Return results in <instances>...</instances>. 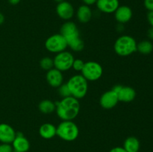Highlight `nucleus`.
Listing matches in <instances>:
<instances>
[{
	"instance_id": "1",
	"label": "nucleus",
	"mask_w": 153,
	"mask_h": 152,
	"mask_svg": "<svg viewBox=\"0 0 153 152\" xmlns=\"http://www.w3.org/2000/svg\"><path fill=\"white\" fill-rule=\"evenodd\" d=\"M56 104V111L58 117L62 121H73L80 111L79 99L73 96L63 98Z\"/></svg>"
},
{
	"instance_id": "2",
	"label": "nucleus",
	"mask_w": 153,
	"mask_h": 152,
	"mask_svg": "<svg viewBox=\"0 0 153 152\" xmlns=\"http://www.w3.org/2000/svg\"><path fill=\"white\" fill-rule=\"evenodd\" d=\"M61 34L64 37L67 46L74 52H81L84 49V42L81 39L76 24L70 21L64 22L61 28Z\"/></svg>"
},
{
	"instance_id": "3",
	"label": "nucleus",
	"mask_w": 153,
	"mask_h": 152,
	"mask_svg": "<svg viewBox=\"0 0 153 152\" xmlns=\"http://www.w3.org/2000/svg\"><path fill=\"white\" fill-rule=\"evenodd\" d=\"M71 96L81 99L86 95L88 90V80L82 75H75L72 76L67 83Z\"/></svg>"
},
{
	"instance_id": "4",
	"label": "nucleus",
	"mask_w": 153,
	"mask_h": 152,
	"mask_svg": "<svg viewBox=\"0 0 153 152\" xmlns=\"http://www.w3.org/2000/svg\"><path fill=\"white\" fill-rule=\"evenodd\" d=\"M137 42L132 37L123 35L117 39L114 49L118 55L126 57L137 52Z\"/></svg>"
},
{
	"instance_id": "5",
	"label": "nucleus",
	"mask_w": 153,
	"mask_h": 152,
	"mask_svg": "<svg viewBox=\"0 0 153 152\" xmlns=\"http://www.w3.org/2000/svg\"><path fill=\"white\" fill-rule=\"evenodd\" d=\"M56 128L57 136L64 141H74L79 137V128L73 121H62Z\"/></svg>"
},
{
	"instance_id": "6",
	"label": "nucleus",
	"mask_w": 153,
	"mask_h": 152,
	"mask_svg": "<svg viewBox=\"0 0 153 152\" xmlns=\"http://www.w3.org/2000/svg\"><path fill=\"white\" fill-rule=\"evenodd\" d=\"M82 75L90 81L97 80L102 77L103 69L102 66L95 61H88L85 63L82 71Z\"/></svg>"
},
{
	"instance_id": "7",
	"label": "nucleus",
	"mask_w": 153,
	"mask_h": 152,
	"mask_svg": "<svg viewBox=\"0 0 153 152\" xmlns=\"http://www.w3.org/2000/svg\"><path fill=\"white\" fill-rule=\"evenodd\" d=\"M45 47L49 52L58 54L65 51L68 46L66 40L61 34H55L50 36L46 40Z\"/></svg>"
},
{
	"instance_id": "8",
	"label": "nucleus",
	"mask_w": 153,
	"mask_h": 152,
	"mask_svg": "<svg viewBox=\"0 0 153 152\" xmlns=\"http://www.w3.org/2000/svg\"><path fill=\"white\" fill-rule=\"evenodd\" d=\"M74 57L70 52L64 51L58 53L53 59L54 67L61 72L68 71L72 68Z\"/></svg>"
},
{
	"instance_id": "9",
	"label": "nucleus",
	"mask_w": 153,
	"mask_h": 152,
	"mask_svg": "<svg viewBox=\"0 0 153 152\" xmlns=\"http://www.w3.org/2000/svg\"><path fill=\"white\" fill-rule=\"evenodd\" d=\"M111 89L117 94L118 100L121 102H131L136 97L135 90L131 86L116 85Z\"/></svg>"
},
{
	"instance_id": "10",
	"label": "nucleus",
	"mask_w": 153,
	"mask_h": 152,
	"mask_svg": "<svg viewBox=\"0 0 153 152\" xmlns=\"http://www.w3.org/2000/svg\"><path fill=\"white\" fill-rule=\"evenodd\" d=\"M56 13L61 19L68 21L74 16V7L72 5L71 3L64 1L57 4Z\"/></svg>"
},
{
	"instance_id": "11",
	"label": "nucleus",
	"mask_w": 153,
	"mask_h": 152,
	"mask_svg": "<svg viewBox=\"0 0 153 152\" xmlns=\"http://www.w3.org/2000/svg\"><path fill=\"white\" fill-rule=\"evenodd\" d=\"M118 101L119 100H118L117 94L112 89L104 92L101 95L100 99V105L102 106V107L107 110L114 108L117 104Z\"/></svg>"
},
{
	"instance_id": "12",
	"label": "nucleus",
	"mask_w": 153,
	"mask_h": 152,
	"mask_svg": "<svg viewBox=\"0 0 153 152\" xmlns=\"http://www.w3.org/2000/svg\"><path fill=\"white\" fill-rule=\"evenodd\" d=\"M132 16V10L127 5H120L114 12L115 19L118 23L120 24H125L129 22Z\"/></svg>"
},
{
	"instance_id": "13",
	"label": "nucleus",
	"mask_w": 153,
	"mask_h": 152,
	"mask_svg": "<svg viewBox=\"0 0 153 152\" xmlns=\"http://www.w3.org/2000/svg\"><path fill=\"white\" fill-rule=\"evenodd\" d=\"M16 131L10 125L5 123L0 124V142L11 144L16 137Z\"/></svg>"
},
{
	"instance_id": "14",
	"label": "nucleus",
	"mask_w": 153,
	"mask_h": 152,
	"mask_svg": "<svg viewBox=\"0 0 153 152\" xmlns=\"http://www.w3.org/2000/svg\"><path fill=\"white\" fill-rule=\"evenodd\" d=\"M97 7L100 11L105 13H114L120 6L119 0H97Z\"/></svg>"
},
{
	"instance_id": "15",
	"label": "nucleus",
	"mask_w": 153,
	"mask_h": 152,
	"mask_svg": "<svg viewBox=\"0 0 153 152\" xmlns=\"http://www.w3.org/2000/svg\"><path fill=\"white\" fill-rule=\"evenodd\" d=\"M11 144L13 151L16 152H27L30 148L29 141L19 132L16 133V137Z\"/></svg>"
},
{
	"instance_id": "16",
	"label": "nucleus",
	"mask_w": 153,
	"mask_h": 152,
	"mask_svg": "<svg viewBox=\"0 0 153 152\" xmlns=\"http://www.w3.org/2000/svg\"><path fill=\"white\" fill-rule=\"evenodd\" d=\"M46 80L52 87H58L62 84L64 81L62 72L59 71L55 68H52V69L47 71Z\"/></svg>"
},
{
	"instance_id": "17",
	"label": "nucleus",
	"mask_w": 153,
	"mask_h": 152,
	"mask_svg": "<svg viewBox=\"0 0 153 152\" xmlns=\"http://www.w3.org/2000/svg\"><path fill=\"white\" fill-rule=\"evenodd\" d=\"M92 10L90 6L86 4H82L78 8L76 12V16L78 20L82 23H87L89 22L92 18Z\"/></svg>"
},
{
	"instance_id": "18",
	"label": "nucleus",
	"mask_w": 153,
	"mask_h": 152,
	"mask_svg": "<svg viewBox=\"0 0 153 152\" xmlns=\"http://www.w3.org/2000/svg\"><path fill=\"white\" fill-rule=\"evenodd\" d=\"M40 137L46 139H50L57 135V128L51 123H45L40 126L39 129Z\"/></svg>"
},
{
	"instance_id": "19",
	"label": "nucleus",
	"mask_w": 153,
	"mask_h": 152,
	"mask_svg": "<svg viewBox=\"0 0 153 152\" xmlns=\"http://www.w3.org/2000/svg\"><path fill=\"white\" fill-rule=\"evenodd\" d=\"M140 144L138 139L135 137H129L126 139L123 143V148L127 152H138Z\"/></svg>"
},
{
	"instance_id": "20",
	"label": "nucleus",
	"mask_w": 153,
	"mask_h": 152,
	"mask_svg": "<svg viewBox=\"0 0 153 152\" xmlns=\"http://www.w3.org/2000/svg\"><path fill=\"white\" fill-rule=\"evenodd\" d=\"M39 110L44 114H50L56 110V104L49 99H45L40 101L38 105Z\"/></svg>"
},
{
	"instance_id": "21",
	"label": "nucleus",
	"mask_w": 153,
	"mask_h": 152,
	"mask_svg": "<svg viewBox=\"0 0 153 152\" xmlns=\"http://www.w3.org/2000/svg\"><path fill=\"white\" fill-rule=\"evenodd\" d=\"M137 51L142 55H149L153 51V44L149 40H143L137 44Z\"/></svg>"
},
{
	"instance_id": "22",
	"label": "nucleus",
	"mask_w": 153,
	"mask_h": 152,
	"mask_svg": "<svg viewBox=\"0 0 153 152\" xmlns=\"http://www.w3.org/2000/svg\"><path fill=\"white\" fill-rule=\"evenodd\" d=\"M40 66L43 70L49 71L54 67L53 59L49 57H44L40 61Z\"/></svg>"
},
{
	"instance_id": "23",
	"label": "nucleus",
	"mask_w": 153,
	"mask_h": 152,
	"mask_svg": "<svg viewBox=\"0 0 153 152\" xmlns=\"http://www.w3.org/2000/svg\"><path fill=\"white\" fill-rule=\"evenodd\" d=\"M58 93L62 98H67V97L71 96V93L69 89L67 83H62L60 86H58Z\"/></svg>"
},
{
	"instance_id": "24",
	"label": "nucleus",
	"mask_w": 153,
	"mask_h": 152,
	"mask_svg": "<svg viewBox=\"0 0 153 152\" xmlns=\"http://www.w3.org/2000/svg\"><path fill=\"white\" fill-rule=\"evenodd\" d=\"M84 66H85V62H84L82 60L74 59L73 66H72V68L74 69V70H76V71L81 72L82 70V69H83Z\"/></svg>"
},
{
	"instance_id": "25",
	"label": "nucleus",
	"mask_w": 153,
	"mask_h": 152,
	"mask_svg": "<svg viewBox=\"0 0 153 152\" xmlns=\"http://www.w3.org/2000/svg\"><path fill=\"white\" fill-rule=\"evenodd\" d=\"M0 152H13V147L11 144L1 143L0 144Z\"/></svg>"
},
{
	"instance_id": "26",
	"label": "nucleus",
	"mask_w": 153,
	"mask_h": 152,
	"mask_svg": "<svg viewBox=\"0 0 153 152\" xmlns=\"http://www.w3.org/2000/svg\"><path fill=\"white\" fill-rule=\"evenodd\" d=\"M143 4L146 10L149 11H153V0H144Z\"/></svg>"
},
{
	"instance_id": "27",
	"label": "nucleus",
	"mask_w": 153,
	"mask_h": 152,
	"mask_svg": "<svg viewBox=\"0 0 153 152\" xmlns=\"http://www.w3.org/2000/svg\"><path fill=\"white\" fill-rule=\"evenodd\" d=\"M147 20L149 25L153 27V11H149L147 14Z\"/></svg>"
},
{
	"instance_id": "28",
	"label": "nucleus",
	"mask_w": 153,
	"mask_h": 152,
	"mask_svg": "<svg viewBox=\"0 0 153 152\" xmlns=\"http://www.w3.org/2000/svg\"><path fill=\"white\" fill-rule=\"evenodd\" d=\"M109 152H127L123 147H115L109 151Z\"/></svg>"
},
{
	"instance_id": "29",
	"label": "nucleus",
	"mask_w": 153,
	"mask_h": 152,
	"mask_svg": "<svg viewBox=\"0 0 153 152\" xmlns=\"http://www.w3.org/2000/svg\"><path fill=\"white\" fill-rule=\"evenodd\" d=\"M82 1H83L84 4L91 6V5H93V4H96V2H97V0H82Z\"/></svg>"
},
{
	"instance_id": "30",
	"label": "nucleus",
	"mask_w": 153,
	"mask_h": 152,
	"mask_svg": "<svg viewBox=\"0 0 153 152\" xmlns=\"http://www.w3.org/2000/svg\"><path fill=\"white\" fill-rule=\"evenodd\" d=\"M147 36L149 40H153V27L151 26L147 31Z\"/></svg>"
},
{
	"instance_id": "31",
	"label": "nucleus",
	"mask_w": 153,
	"mask_h": 152,
	"mask_svg": "<svg viewBox=\"0 0 153 152\" xmlns=\"http://www.w3.org/2000/svg\"><path fill=\"white\" fill-rule=\"evenodd\" d=\"M21 0H7L9 4H12V5H16V4H18L19 2H20Z\"/></svg>"
},
{
	"instance_id": "32",
	"label": "nucleus",
	"mask_w": 153,
	"mask_h": 152,
	"mask_svg": "<svg viewBox=\"0 0 153 152\" xmlns=\"http://www.w3.org/2000/svg\"><path fill=\"white\" fill-rule=\"evenodd\" d=\"M4 22V15L0 12V25H1V24H3V22Z\"/></svg>"
},
{
	"instance_id": "33",
	"label": "nucleus",
	"mask_w": 153,
	"mask_h": 152,
	"mask_svg": "<svg viewBox=\"0 0 153 152\" xmlns=\"http://www.w3.org/2000/svg\"><path fill=\"white\" fill-rule=\"evenodd\" d=\"M54 1H55V2H57L58 4V3H60V2H62V1H64V0H54Z\"/></svg>"
}]
</instances>
